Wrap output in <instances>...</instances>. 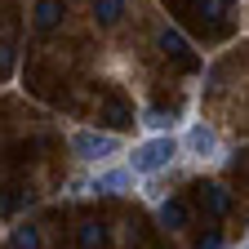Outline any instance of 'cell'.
<instances>
[{"mask_svg": "<svg viewBox=\"0 0 249 249\" xmlns=\"http://www.w3.org/2000/svg\"><path fill=\"white\" fill-rule=\"evenodd\" d=\"M174 156H178L174 134H156V138H147V142H138L129 151V174H160Z\"/></svg>", "mask_w": 249, "mask_h": 249, "instance_id": "obj_1", "label": "cell"}, {"mask_svg": "<svg viewBox=\"0 0 249 249\" xmlns=\"http://www.w3.org/2000/svg\"><path fill=\"white\" fill-rule=\"evenodd\" d=\"M174 5L192 18L205 36H223V31H227V14H231L227 0H174Z\"/></svg>", "mask_w": 249, "mask_h": 249, "instance_id": "obj_2", "label": "cell"}, {"mask_svg": "<svg viewBox=\"0 0 249 249\" xmlns=\"http://www.w3.org/2000/svg\"><path fill=\"white\" fill-rule=\"evenodd\" d=\"M71 151L80 156V160H107V156L120 151V138L103 134V129H76L71 134Z\"/></svg>", "mask_w": 249, "mask_h": 249, "instance_id": "obj_3", "label": "cell"}, {"mask_svg": "<svg viewBox=\"0 0 249 249\" xmlns=\"http://www.w3.org/2000/svg\"><path fill=\"white\" fill-rule=\"evenodd\" d=\"M192 192H196V205H200L209 218H227V213H231V192H227L223 182H196Z\"/></svg>", "mask_w": 249, "mask_h": 249, "instance_id": "obj_4", "label": "cell"}, {"mask_svg": "<svg viewBox=\"0 0 249 249\" xmlns=\"http://www.w3.org/2000/svg\"><path fill=\"white\" fill-rule=\"evenodd\" d=\"M98 120L107 124L111 134H116V129H129V124H134V107L124 103V98H116V93H103V103H98Z\"/></svg>", "mask_w": 249, "mask_h": 249, "instance_id": "obj_5", "label": "cell"}, {"mask_svg": "<svg viewBox=\"0 0 249 249\" xmlns=\"http://www.w3.org/2000/svg\"><path fill=\"white\" fill-rule=\"evenodd\" d=\"M62 18H67V0H36V14H31L36 31H58Z\"/></svg>", "mask_w": 249, "mask_h": 249, "instance_id": "obj_6", "label": "cell"}, {"mask_svg": "<svg viewBox=\"0 0 249 249\" xmlns=\"http://www.w3.org/2000/svg\"><path fill=\"white\" fill-rule=\"evenodd\" d=\"M187 151H192V156H213V151H218V134H213V124L196 120L192 129H187Z\"/></svg>", "mask_w": 249, "mask_h": 249, "instance_id": "obj_7", "label": "cell"}, {"mask_svg": "<svg viewBox=\"0 0 249 249\" xmlns=\"http://www.w3.org/2000/svg\"><path fill=\"white\" fill-rule=\"evenodd\" d=\"M107 223H103V218H85V223L76 227V245L80 249H107Z\"/></svg>", "mask_w": 249, "mask_h": 249, "instance_id": "obj_8", "label": "cell"}, {"mask_svg": "<svg viewBox=\"0 0 249 249\" xmlns=\"http://www.w3.org/2000/svg\"><path fill=\"white\" fill-rule=\"evenodd\" d=\"M129 187H134V174L129 169H107V174L93 178V192H103V196H124Z\"/></svg>", "mask_w": 249, "mask_h": 249, "instance_id": "obj_9", "label": "cell"}, {"mask_svg": "<svg viewBox=\"0 0 249 249\" xmlns=\"http://www.w3.org/2000/svg\"><path fill=\"white\" fill-rule=\"evenodd\" d=\"M160 49H165V58H174V62H182V67H196V58L187 53V40H182V31H174V27H165L160 31Z\"/></svg>", "mask_w": 249, "mask_h": 249, "instance_id": "obj_10", "label": "cell"}, {"mask_svg": "<svg viewBox=\"0 0 249 249\" xmlns=\"http://www.w3.org/2000/svg\"><path fill=\"white\" fill-rule=\"evenodd\" d=\"M187 218H192V209H187V200H182V196H169V200H160V227L178 231V227H187Z\"/></svg>", "mask_w": 249, "mask_h": 249, "instance_id": "obj_11", "label": "cell"}, {"mask_svg": "<svg viewBox=\"0 0 249 249\" xmlns=\"http://www.w3.org/2000/svg\"><path fill=\"white\" fill-rule=\"evenodd\" d=\"M89 5H93V22L98 27H116L124 14V0H89Z\"/></svg>", "mask_w": 249, "mask_h": 249, "instance_id": "obj_12", "label": "cell"}, {"mask_svg": "<svg viewBox=\"0 0 249 249\" xmlns=\"http://www.w3.org/2000/svg\"><path fill=\"white\" fill-rule=\"evenodd\" d=\"M9 249H40V231L31 227V223L14 227V240H9Z\"/></svg>", "mask_w": 249, "mask_h": 249, "instance_id": "obj_13", "label": "cell"}, {"mask_svg": "<svg viewBox=\"0 0 249 249\" xmlns=\"http://www.w3.org/2000/svg\"><path fill=\"white\" fill-rule=\"evenodd\" d=\"M142 124H147V129H156V134H169L174 111H165V107H151V111H142Z\"/></svg>", "mask_w": 249, "mask_h": 249, "instance_id": "obj_14", "label": "cell"}, {"mask_svg": "<svg viewBox=\"0 0 249 249\" xmlns=\"http://www.w3.org/2000/svg\"><path fill=\"white\" fill-rule=\"evenodd\" d=\"M14 71V40H0V76Z\"/></svg>", "mask_w": 249, "mask_h": 249, "instance_id": "obj_15", "label": "cell"}, {"mask_svg": "<svg viewBox=\"0 0 249 249\" xmlns=\"http://www.w3.org/2000/svg\"><path fill=\"white\" fill-rule=\"evenodd\" d=\"M196 249H223V236H218V231H205V236H196Z\"/></svg>", "mask_w": 249, "mask_h": 249, "instance_id": "obj_16", "label": "cell"}, {"mask_svg": "<svg viewBox=\"0 0 249 249\" xmlns=\"http://www.w3.org/2000/svg\"><path fill=\"white\" fill-rule=\"evenodd\" d=\"M14 209V196H5V187H0V213H9Z\"/></svg>", "mask_w": 249, "mask_h": 249, "instance_id": "obj_17", "label": "cell"}]
</instances>
